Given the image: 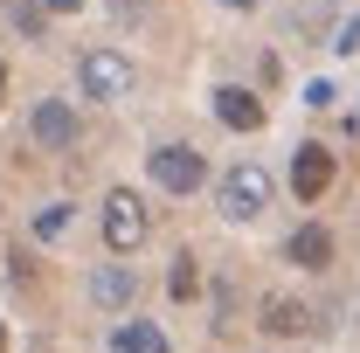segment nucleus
<instances>
[{
  "instance_id": "1",
  "label": "nucleus",
  "mask_w": 360,
  "mask_h": 353,
  "mask_svg": "<svg viewBox=\"0 0 360 353\" xmlns=\"http://www.w3.org/2000/svg\"><path fill=\"white\" fill-rule=\"evenodd\" d=\"M215 201H222L229 222H257V215L270 208V174L257 167V160H243V167H229V174H222Z\"/></svg>"
},
{
  "instance_id": "2",
  "label": "nucleus",
  "mask_w": 360,
  "mask_h": 353,
  "mask_svg": "<svg viewBox=\"0 0 360 353\" xmlns=\"http://www.w3.org/2000/svg\"><path fill=\"white\" fill-rule=\"evenodd\" d=\"M146 229H153L146 201H139L132 187H118V194L104 201V243H111V257H132L139 243H146Z\"/></svg>"
},
{
  "instance_id": "3",
  "label": "nucleus",
  "mask_w": 360,
  "mask_h": 353,
  "mask_svg": "<svg viewBox=\"0 0 360 353\" xmlns=\"http://www.w3.org/2000/svg\"><path fill=\"white\" fill-rule=\"evenodd\" d=\"M77 77H84V97H104V104H118V97H132V63H125L118 49H84V63H77Z\"/></svg>"
},
{
  "instance_id": "4",
  "label": "nucleus",
  "mask_w": 360,
  "mask_h": 353,
  "mask_svg": "<svg viewBox=\"0 0 360 353\" xmlns=\"http://www.w3.org/2000/svg\"><path fill=\"white\" fill-rule=\"evenodd\" d=\"M146 167H153V180H160L167 194H194V187L208 180V167H201V153H194V146H160Z\"/></svg>"
},
{
  "instance_id": "5",
  "label": "nucleus",
  "mask_w": 360,
  "mask_h": 353,
  "mask_svg": "<svg viewBox=\"0 0 360 353\" xmlns=\"http://www.w3.org/2000/svg\"><path fill=\"white\" fill-rule=\"evenodd\" d=\"M28 132H35L42 153H70V146H77V111H70L63 97H42L35 118H28Z\"/></svg>"
},
{
  "instance_id": "6",
  "label": "nucleus",
  "mask_w": 360,
  "mask_h": 353,
  "mask_svg": "<svg viewBox=\"0 0 360 353\" xmlns=\"http://www.w3.org/2000/svg\"><path fill=\"white\" fill-rule=\"evenodd\" d=\"M326 187H333V153L326 146H298L291 153V194L298 201H319Z\"/></svg>"
},
{
  "instance_id": "7",
  "label": "nucleus",
  "mask_w": 360,
  "mask_h": 353,
  "mask_svg": "<svg viewBox=\"0 0 360 353\" xmlns=\"http://www.w3.org/2000/svg\"><path fill=\"white\" fill-rule=\"evenodd\" d=\"M215 118H222L229 132H257V125H264V104H257L243 84H222L215 90Z\"/></svg>"
},
{
  "instance_id": "8",
  "label": "nucleus",
  "mask_w": 360,
  "mask_h": 353,
  "mask_svg": "<svg viewBox=\"0 0 360 353\" xmlns=\"http://www.w3.org/2000/svg\"><path fill=\"white\" fill-rule=\"evenodd\" d=\"M90 298H97L104 312H125V305L139 298V277H132V264H104L97 277H90Z\"/></svg>"
},
{
  "instance_id": "9",
  "label": "nucleus",
  "mask_w": 360,
  "mask_h": 353,
  "mask_svg": "<svg viewBox=\"0 0 360 353\" xmlns=\"http://www.w3.org/2000/svg\"><path fill=\"white\" fill-rule=\"evenodd\" d=\"M284 257H291L298 270H326V264H333V229H319V222H305V229H291Z\"/></svg>"
},
{
  "instance_id": "10",
  "label": "nucleus",
  "mask_w": 360,
  "mask_h": 353,
  "mask_svg": "<svg viewBox=\"0 0 360 353\" xmlns=\"http://www.w3.org/2000/svg\"><path fill=\"white\" fill-rule=\"evenodd\" d=\"M111 353H167V333H160L153 319H125V326L111 333Z\"/></svg>"
},
{
  "instance_id": "11",
  "label": "nucleus",
  "mask_w": 360,
  "mask_h": 353,
  "mask_svg": "<svg viewBox=\"0 0 360 353\" xmlns=\"http://www.w3.org/2000/svg\"><path fill=\"white\" fill-rule=\"evenodd\" d=\"M305 319H312V312L291 305V298H264V333H277V340H298V333H305Z\"/></svg>"
},
{
  "instance_id": "12",
  "label": "nucleus",
  "mask_w": 360,
  "mask_h": 353,
  "mask_svg": "<svg viewBox=\"0 0 360 353\" xmlns=\"http://www.w3.org/2000/svg\"><path fill=\"white\" fill-rule=\"evenodd\" d=\"M7 21H14V35L42 42L49 35V0H7Z\"/></svg>"
},
{
  "instance_id": "13",
  "label": "nucleus",
  "mask_w": 360,
  "mask_h": 353,
  "mask_svg": "<svg viewBox=\"0 0 360 353\" xmlns=\"http://www.w3.org/2000/svg\"><path fill=\"white\" fill-rule=\"evenodd\" d=\"M35 236H42V243H70V236H77V208H70V201H49L42 215H35Z\"/></svg>"
},
{
  "instance_id": "14",
  "label": "nucleus",
  "mask_w": 360,
  "mask_h": 353,
  "mask_svg": "<svg viewBox=\"0 0 360 353\" xmlns=\"http://www.w3.org/2000/svg\"><path fill=\"white\" fill-rule=\"evenodd\" d=\"M167 291H174V298H194V291H201V270H194V257H174V277H167Z\"/></svg>"
},
{
  "instance_id": "15",
  "label": "nucleus",
  "mask_w": 360,
  "mask_h": 353,
  "mask_svg": "<svg viewBox=\"0 0 360 353\" xmlns=\"http://www.w3.org/2000/svg\"><path fill=\"white\" fill-rule=\"evenodd\" d=\"M333 49H340V56H354V49H360V14H347V21L333 28Z\"/></svg>"
},
{
  "instance_id": "16",
  "label": "nucleus",
  "mask_w": 360,
  "mask_h": 353,
  "mask_svg": "<svg viewBox=\"0 0 360 353\" xmlns=\"http://www.w3.org/2000/svg\"><path fill=\"white\" fill-rule=\"evenodd\" d=\"M333 97H340V90H333V84H305V104H312V111H326Z\"/></svg>"
},
{
  "instance_id": "17",
  "label": "nucleus",
  "mask_w": 360,
  "mask_h": 353,
  "mask_svg": "<svg viewBox=\"0 0 360 353\" xmlns=\"http://www.w3.org/2000/svg\"><path fill=\"white\" fill-rule=\"evenodd\" d=\"M70 7H77V0H49V14H70Z\"/></svg>"
},
{
  "instance_id": "18",
  "label": "nucleus",
  "mask_w": 360,
  "mask_h": 353,
  "mask_svg": "<svg viewBox=\"0 0 360 353\" xmlns=\"http://www.w3.org/2000/svg\"><path fill=\"white\" fill-rule=\"evenodd\" d=\"M222 7H243V14H250V7H264V0H222Z\"/></svg>"
},
{
  "instance_id": "19",
  "label": "nucleus",
  "mask_w": 360,
  "mask_h": 353,
  "mask_svg": "<svg viewBox=\"0 0 360 353\" xmlns=\"http://www.w3.org/2000/svg\"><path fill=\"white\" fill-rule=\"evenodd\" d=\"M0 97H7V70H0Z\"/></svg>"
}]
</instances>
